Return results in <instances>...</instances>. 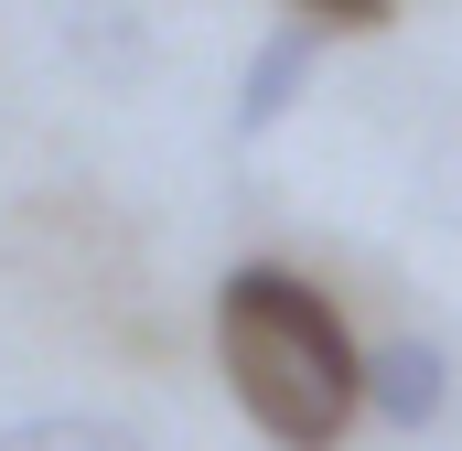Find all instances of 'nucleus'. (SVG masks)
Segmentation results:
<instances>
[{
	"instance_id": "nucleus-1",
	"label": "nucleus",
	"mask_w": 462,
	"mask_h": 451,
	"mask_svg": "<svg viewBox=\"0 0 462 451\" xmlns=\"http://www.w3.org/2000/svg\"><path fill=\"white\" fill-rule=\"evenodd\" d=\"M355 365H365V344L345 334V312L301 269L247 258V269L216 280V376H226V398L247 409V430L269 451H334L345 441L365 419Z\"/></svg>"
},
{
	"instance_id": "nucleus-2",
	"label": "nucleus",
	"mask_w": 462,
	"mask_h": 451,
	"mask_svg": "<svg viewBox=\"0 0 462 451\" xmlns=\"http://www.w3.org/2000/svg\"><path fill=\"white\" fill-rule=\"evenodd\" d=\"M355 398L387 419V430H430L441 409H452V354L430 334H387L365 365H355Z\"/></svg>"
},
{
	"instance_id": "nucleus-3",
	"label": "nucleus",
	"mask_w": 462,
	"mask_h": 451,
	"mask_svg": "<svg viewBox=\"0 0 462 451\" xmlns=\"http://www.w3.org/2000/svg\"><path fill=\"white\" fill-rule=\"evenodd\" d=\"M312 65H323V22H301V11H291V22L247 54V76H236V140H258V129H280V118L301 108Z\"/></svg>"
},
{
	"instance_id": "nucleus-4",
	"label": "nucleus",
	"mask_w": 462,
	"mask_h": 451,
	"mask_svg": "<svg viewBox=\"0 0 462 451\" xmlns=\"http://www.w3.org/2000/svg\"><path fill=\"white\" fill-rule=\"evenodd\" d=\"M54 32H65V54H76L97 87H140V76H151V22H140L129 0H54Z\"/></svg>"
},
{
	"instance_id": "nucleus-5",
	"label": "nucleus",
	"mask_w": 462,
	"mask_h": 451,
	"mask_svg": "<svg viewBox=\"0 0 462 451\" xmlns=\"http://www.w3.org/2000/svg\"><path fill=\"white\" fill-rule=\"evenodd\" d=\"M0 451H151V430L108 409H32V419H0Z\"/></svg>"
},
{
	"instance_id": "nucleus-6",
	"label": "nucleus",
	"mask_w": 462,
	"mask_h": 451,
	"mask_svg": "<svg viewBox=\"0 0 462 451\" xmlns=\"http://www.w3.org/2000/svg\"><path fill=\"white\" fill-rule=\"evenodd\" d=\"M291 11L323 22V32H334V22H387V0H291Z\"/></svg>"
}]
</instances>
